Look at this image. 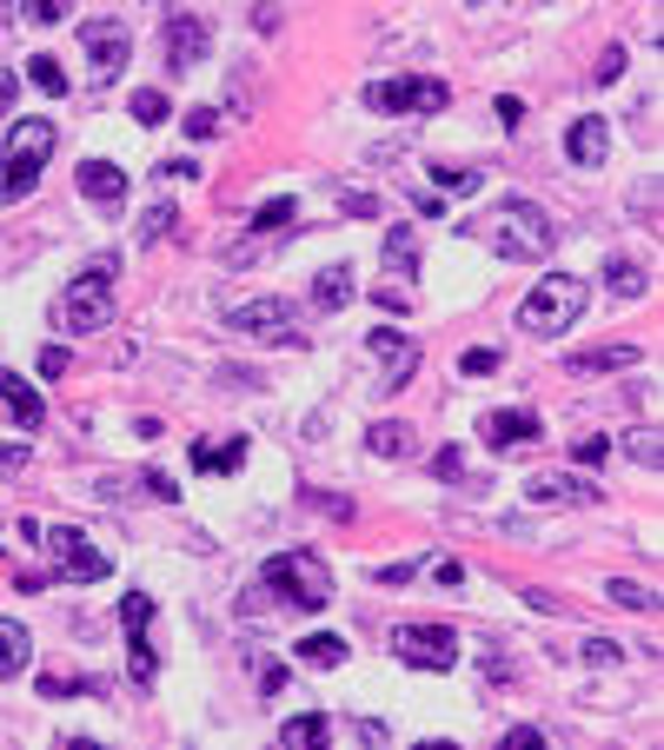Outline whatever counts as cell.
I'll list each match as a JSON object with an SVG mask.
<instances>
[{"label":"cell","mask_w":664,"mask_h":750,"mask_svg":"<svg viewBox=\"0 0 664 750\" xmlns=\"http://www.w3.org/2000/svg\"><path fill=\"white\" fill-rule=\"evenodd\" d=\"M40 698H106L100 678H73V671H40Z\"/></svg>","instance_id":"obj_24"},{"label":"cell","mask_w":664,"mask_h":750,"mask_svg":"<svg viewBox=\"0 0 664 750\" xmlns=\"http://www.w3.org/2000/svg\"><path fill=\"white\" fill-rule=\"evenodd\" d=\"M126 113H133V120H140V126H160V120H166V93H160V86H140V93H133V106H126Z\"/></svg>","instance_id":"obj_30"},{"label":"cell","mask_w":664,"mask_h":750,"mask_svg":"<svg viewBox=\"0 0 664 750\" xmlns=\"http://www.w3.org/2000/svg\"><path fill=\"white\" fill-rule=\"evenodd\" d=\"M13 472H27V445H0V479H13Z\"/></svg>","instance_id":"obj_50"},{"label":"cell","mask_w":664,"mask_h":750,"mask_svg":"<svg viewBox=\"0 0 664 750\" xmlns=\"http://www.w3.org/2000/svg\"><path fill=\"white\" fill-rule=\"evenodd\" d=\"M333 731H339V725H333L326 711H306V718H286V725H279V744L286 750H319V744H333Z\"/></svg>","instance_id":"obj_20"},{"label":"cell","mask_w":664,"mask_h":750,"mask_svg":"<svg viewBox=\"0 0 664 750\" xmlns=\"http://www.w3.org/2000/svg\"><path fill=\"white\" fill-rule=\"evenodd\" d=\"M20 20L27 27H53V20H67V0H20Z\"/></svg>","instance_id":"obj_35"},{"label":"cell","mask_w":664,"mask_h":750,"mask_svg":"<svg viewBox=\"0 0 664 750\" xmlns=\"http://www.w3.org/2000/svg\"><path fill=\"white\" fill-rule=\"evenodd\" d=\"M585 665H625V645L619 638H585Z\"/></svg>","instance_id":"obj_39"},{"label":"cell","mask_w":664,"mask_h":750,"mask_svg":"<svg viewBox=\"0 0 664 750\" xmlns=\"http://www.w3.org/2000/svg\"><path fill=\"white\" fill-rule=\"evenodd\" d=\"M27 665H33V638H27V625L0 618V678H20Z\"/></svg>","instance_id":"obj_22"},{"label":"cell","mask_w":664,"mask_h":750,"mask_svg":"<svg viewBox=\"0 0 664 750\" xmlns=\"http://www.w3.org/2000/svg\"><path fill=\"white\" fill-rule=\"evenodd\" d=\"M173 219H180L173 206H153V213L140 219V239H146V246H153V239H166V226H173Z\"/></svg>","instance_id":"obj_41"},{"label":"cell","mask_w":664,"mask_h":750,"mask_svg":"<svg viewBox=\"0 0 664 750\" xmlns=\"http://www.w3.org/2000/svg\"><path fill=\"white\" fill-rule=\"evenodd\" d=\"M67 366H73V352H67V346H40V372H47V379H60Z\"/></svg>","instance_id":"obj_44"},{"label":"cell","mask_w":664,"mask_h":750,"mask_svg":"<svg viewBox=\"0 0 664 750\" xmlns=\"http://www.w3.org/2000/svg\"><path fill=\"white\" fill-rule=\"evenodd\" d=\"M126 671H133V685H153V678H160V651L146 645V631H133V658H126Z\"/></svg>","instance_id":"obj_29"},{"label":"cell","mask_w":664,"mask_h":750,"mask_svg":"<svg viewBox=\"0 0 664 750\" xmlns=\"http://www.w3.org/2000/svg\"><path fill=\"white\" fill-rule=\"evenodd\" d=\"M140 485H146V492H153V499H160V505H173V499H180V485H173V479H166V472H146V479H140Z\"/></svg>","instance_id":"obj_46"},{"label":"cell","mask_w":664,"mask_h":750,"mask_svg":"<svg viewBox=\"0 0 664 750\" xmlns=\"http://www.w3.org/2000/svg\"><path fill=\"white\" fill-rule=\"evenodd\" d=\"M605 598H612V605H632V612H658V598H652L645 585H625V578H612Z\"/></svg>","instance_id":"obj_32"},{"label":"cell","mask_w":664,"mask_h":750,"mask_svg":"<svg viewBox=\"0 0 664 750\" xmlns=\"http://www.w3.org/2000/svg\"><path fill=\"white\" fill-rule=\"evenodd\" d=\"M545 744V731H532V725H519V731H505V750H539Z\"/></svg>","instance_id":"obj_47"},{"label":"cell","mask_w":664,"mask_h":750,"mask_svg":"<svg viewBox=\"0 0 664 750\" xmlns=\"http://www.w3.org/2000/svg\"><path fill=\"white\" fill-rule=\"evenodd\" d=\"M645 286H652L645 266H632V259H612V266H605V292H612V299H645Z\"/></svg>","instance_id":"obj_26"},{"label":"cell","mask_w":664,"mask_h":750,"mask_svg":"<svg viewBox=\"0 0 664 750\" xmlns=\"http://www.w3.org/2000/svg\"><path fill=\"white\" fill-rule=\"evenodd\" d=\"M632 206H639V219H645V226H658V173H645V179L632 186Z\"/></svg>","instance_id":"obj_34"},{"label":"cell","mask_w":664,"mask_h":750,"mask_svg":"<svg viewBox=\"0 0 664 750\" xmlns=\"http://www.w3.org/2000/svg\"><path fill=\"white\" fill-rule=\"evenodd\" d=\"M359 299V273L353 266H326L319 279H313V306L319 312H339V306H353Z\"/></svg>","instance_id":"obj_18"},{"label":"cell","mask_w":664,"mask_h":750,"mask_svg":"<svg viewBox=\"0 0 664 750\" xmlns=\"http://www.w3.org/2000/svg\"><path fill=\"white\" fill-rule=\"evenodd\" d=\"M479 372H499V352H492V346H472V352H459V379H479Z\"/></svg>","instance_id":"obj_37"},{"label":"cell","mask_w":664,"mask_h":750,"mask_svg":"<svg viewBox=\"0 0 664 750\" xmlns=\"http://www.w3.org/2000/svg\"><path fill=\"white\" fill-rule=\"evenodd\" d=\"M160 173H166V179H193L200 166H193V160H160Z\"/></svg>","instance_id":"obj_53"},{"label":"cell","mask_w":664,"mask_h":750,"mask_svg":"<svg viewBox=\"0 0 664 750\" xmlns=\"http://www.w3.org/2000/svg\"><path fill=\"white\" fill-rule=\"evenodd\" d=\"M432 472H439V479H459V472H466V452H459V445H446V452L432 459Z\"/></svg>","instance_id":"obj_45"},{"label":"cell","mask_w":664,"mask_h":750,"mask_svg":"<svg viewBox=\"0 0 664 750\" xmlns=\"http://www.w3.org/2000/svg\"><path fill=\"white\" fill-rule=\"evenodd\" d=\"M286 219H293V199H266V206L253 213V233H279Z\"/></svg>","instance_id":"obj_36"},{"label":"cell","mask_w":664,"mask_h":750,"mask_svg":"<svg viewBox=\"0 0 664 750\" xmlns=\"http://www.w3.org/2000/svg\"><path fill=\"white\" fill-rule=\"evenodd\" d=\"M605 153H612V120L605 113H579L572 133H565V160L572 166H605Z\"/></svg>","instance_id":"obj_14"},{"label":"cell","mask_w":664,"mask_h":750,"mask_svg":"<svg viewBox=\"0 0 664 750\" xmlns=\"http://www.w3.org/2000/svg\"><path fill=\"white\" fill-rule=\"evenodd\" d=\"M492 113H499V126H512V133L525 126V100H512V93H499V106H492Z\"/></svg>","instance_id":"obj_42"},{"label":"cell","mask_w":664,"mask_h":750,"mask_svg":"<svg viewBox=\"0 0 664 750\" xmlns=\"http://www.w3.org/2000/svg\"><path fill=\"white\" fill-rule=\"evenodd\" d=\"M86 273H93V279H113V273H120V259H113V253H100V259H86Z\"/></svg>","instance_id":"obj_54"},{"label":"cell","mask_w":664,"mask_h":750,"mask_svg":"<svg viewBox=\"0 0 664 750\" xmlns=\"http://www.w3.org/2000/svg\"><path fill=\"white\" fill-rule=\"evenodd\" d=\"M0 20H7V0H0Z\"/></svg>","instance_id":"obj_57"},{"label":"cell","mask_w":664,"mask_h":750,"mask_svg":"<svg viewBox=\"0 0 664 750\" xmlns=\"http://www.w3.org/2000/svg\"><path fill=\"white\" fill-rule=\"evenodd\" d=\"M432 179H439L446 193H479V186H486L479 166H432Z\"/></svg>","instance_id":"obj_31"},{"label":"cell","mask_w":664,"mask_h":750,"mask_svg":"<svg viewBox=\"0 0 664 750\" xmlns=\"http://www.w3.org/2000/svg\"><path fill=\"white\" fill-rule=\"evenodd\" d=\"M293 658L313 665V671H339V665H346V638H339V631H313V638L293 645Z\"/></svg>","instance_id":"obj_21"},{"label":"cell","mask_w":664,"mask_h":750,"mask_svg":"<svg viewBox=\"0 0 664 750\" xmlns=\"http://www.w3.org/2000/svg\"><path fill=\"white\" fill-rule=\"evenodd\" d=\"M585 306H592V292H585V279H579V273H545V279L525 292L519 326H525V332H539V339H552V332L579 326V319H585Z\"/></svg>","instance_id":"obj_3"},{"label":"cell","mask_w":664,"mask_h":750,"mask_svg":"<svg viewBox=\"0 0 664 750\" xmlns=\"http://www.w3.org/2000/svg\"><path fill=\"white\" fill-rule=\"evenodd\" d=\"M572 459H579V465H605V459H612V439H605V432H592V439H579V445H572Z\"/></svg>","instance_id":"obj_38"},{"label":"cell","mask_w":664,"mask_h":750,"mask_svg":"<svg viewBox=\"0 0 664 750\" xmlns=\"http://www.w3.org/2000/svg\"><path fill=\"white\" fill-rule=\"evenodd\" d=\"M293 306L286 299H246V306H233L226 312V332H239V339H266V346H306L299 332H293Z\"/></svg>","instance_id":"obj_10"},{"label":"cell","mask_w":664,"mask_h":750,"mask_svg":"<svg viewBox=\"0 0 664 750\" xmlns=\"http://www.w3.org/2000/svg\"><path fill=\"white\" fill-rule=\"evenodd\" d=\"M366 445H372L379 459H399V452L412 445V425H399V419H379V425L366 432Z\"/></svg>","instance_id":"obj_27"},{"label":"cell","mask_w":664,"mask_h":750,"mask_svg":"<svg viewBox=\"0 0 664 750\" xmlns=\"http://www.w3.org/2000/svg\"><path fill=\"white\" fill-rule=\"evenodd\" d=\"M446 80H432V73H399V80H372L366 86V106L372 113H412V120H426V113H446Z\"/></svg>","instance_id":"obj_6"},{"label":"cell","mask_w":664,"mask_h":750,"mask_svg":"<svg viewBox=\"0 0 664 750\" xmlns=\"http://www.w3.org/2000/svg\"><path fill=\"white\" fill-rule=\"evenodd\" d=\"M120 625H126V631H146V625H153V598H146V592H126V598H120Z\"/></svg>","instance_id":"obj_33"},{"label":"cell","mask_w":664,"mask_h":750,"mask_svg":"<svg viewBox=\"0 0 664 750\" xmlns=\"http://www.w3.org/2000/svg\"><path fill=\"white\" fill-rule=\"evenodd\" d=\"M639 366V346H592V352H572V372H625Z\"/></svg>","instance_id":"obj_23"},{"label":"cell","mask_w":664,"mask_h":750,"mask_svg":"<svg viewBox=\"0 0 664 750\" xmlns=\"http://www.w3.org/2000/svg\"><path fill=\"white\" fill-rule=\"evenodd\" d=\"M27 80H33L47 100H60V93H67V73H60V60H53V53H33V60H27Z\"/></svg>","instance_id":"obj_28"},{"label":"cell","mask_w":664,"mask_h":750,"mask_svg":"<svg viewBox=\"0 0 664 750\" xmlns=\"http://www.w3.org/2000/svg\"><path fill=\"white\" fill-rule=\"evenodd\" d=\"M80 199L120 213V206H126V173H120L113 160H86V166H80Z\"/></svg>","instance_id":"obj_15"},{"label":"cell","mask_w":664,"mask_h":750,"mask_svg":"<svg viewBox=\"0 0 664 750\" xmlns=\"http://www.w3.org/2000/svg\"><path fill=\"white\" fill-rule=\"evenodd\" d=\"M366 352L386 366V379H379L386 392H406V386H412V372H419V346H412L399 326H372V332H366Z\"/></svg>","instance_id":"obj_12"},{"label":"cell","mask_w":664,"mask_h":750,"mask_svg":"<svg viewBox=\"0 0 664 750\" xmlns=\"http://www.w3.org/2000/svg\"><path fill=\"white\" fill-rule=\"evenodd\" d=\"M259 685H266V698H279V691H286V671H279V665H266V671H259Z\"/></svg>","instance_id":"obj_55"},{"label":"cell","mask_w":664,"mask_h":750,"mask_svg":"<svg viewBox=\"0 0 664 750\" xmlns=\"http://www.w3.org/2000/svg\"><path fill=\"white\" fill-rule=\"evenodd\" d=\"M525 492H532V505H599V485L592 479H572V472H545Z\"/></svg>","instance_id":"obj_16"},{"label":"cell","mask_w":664,"mask_h":750,"mask_svg":"<svg viewBox=\"0 0 664 750\" xmlns=\"http://www.w3.org/2000/svg\"><path fill=\"white\" fill-rule=\"evenodd\" d=\"M47 160H53V120H47V113L13 120V133H7V146H0V206L27 199V193L40 186Z\"/></svg>","instance_id":"obj_2"},{"label":"cell","mask_w":664,"mask_h":750,"mask_svg":"<svg viewBox=\"0 0 664 750\" xmlns=\"http://www.w3.org/2000/svg\"><path fill=\"white\" fill-rule=\"evenodd\" d=\"M80 47H86V80H93V93H100V86H113V80L126 73L133 33H126L120 20H86V27H80Z\"/></svg>","instance_id":"obj_8"},{"label":"cell","mask_w":664,"mask_h":750,"mask_svg":"<svg viewBox=\"0 0 664 750\" xmlns=\"http://www.w3.org/2000/svg\"><path fill=\"white\" fill-rule=\"evenodd\" d=\"M432 578H439V585H466V565H459V558H432Z\"/></svg>","instance_id":"obj_49"},{"label":"cell","mask_w":664,"mask_h":750,"mask_svg":"<svg viewBox=\"0 0 664 750\" xmlns=\"http://www.w3.org/2000/svg\"><path fill=\"white\" fill-rule=\"evenodd\" d=\"M339 206H346V213H359V219H366V213H379V199H372V193H346Z\"/></svg>","instance_id":"obj_51"},{"label":"cell","mask_w":664,"mask_h":750,"mask_svg":"<svg viewBox=\"0 0 664 750\" xmlns=\"http://www.w3.org/2000/svg\"><path fill=\"white\" fill-rule=\"evenodd\" d=\"M632 459H639V465H658V432H639V439H632Z\"/></svg>","instance_id":"obj_48"},{"label":"cell","mask_w":664,"mask_h":750,"mask_svg":"<svg viewBox=\"0 0 664 750\" xmlns=\"http://www.w3.org/2000/svg\"><path fill=\"white\" fill-rule=\"evenodd\" d=\"M499 259H545L552 246H559V219L545 213V206H532V199H499L486 219H466Z\"/></svg>","instance_id":"obj_1"},{"label":"cell","mask_w":664,"mask_h":750,"mask_svg":"<svg viewBox=\"0 0 664 750\" xmlns=\"http://www.w3.org/2000/svg\"><path fill=\"white\" fill-rule=\"evenodd\" d=\"M392 651L412 671H452L459 665V631L452 625H399L392 631Z\"/></svg>","instance_id":"obj_9"},{"label":"cell","mask_w":664,"mask_h":750,"mask_svg":"<svg viewBox=\"0 0 664 750\" xmlns=\"http://www.w3.org/2000/svg\"><path fill=\"white\" fill-rule=\"evenodd\" d=\"M53 332H67V339H93V332H106L113 326V279H93V273H80L60 299H53Z\"/></svg>","instance_id":"obj_5"},{"label":"cell","mask_w":664,"mask_h":750,"mask_svg":"<svg viewBox=\"0 0 664 750\" xmlns=\"http://www.w3.org/2000/svg\"><path fill=\"white\" fill-rule=\"evenodd\" d=\"M386 273H419V233L412 226L386 233Z\"/></svg>","instance_id":"obj_25"},{"label":"cell","mask_w":664,"mask_h":750,"mask_svg":"<svg viewBox=\"0 0 664 750\" xmlns=\"http://www.w3.org/2000/svg\"><path fill=\"white\" fill-rule=\"evenodd\" d=\"M13 86H20V80H13V73H7V66H0V113H7V106H13Z\"/></svg>","instance_id":"obj_56"},{"label":"cell","mask_w":664,"mask_h":750,"mask_svg":"<svg viewBox=\"0 0 664 750\" xmlns=\"http://www.w3.org/2000/svg\"><path fill=\"white\" fill-rule=\"evenodd\" d=\"M259 585L279 592V598L299 605V612H326V605H333V572H326L319 552H279V558H266Z\"/></svg>","instance_id":"obj_4"},{"label":"cell","mask_w":664,"mask_h":750,"mask_svg":"<svg viewBox=\"0 0 664 750\" xmlns=\"http://www.w3.org/2000/svg\"><path fill=\"white\" fill-rule=\"evenodd\" d=\"M306 499H313L319 512H333V518H353V505H346V499H326V492H306Z\"/></svg>","instance_id":"obj_52"},{"label":"cell","mask_w":664,"mask_h":750,"mask_svg":"<svg viewBox=\"0 0 664 750\" xmlns=\"http://www.w3.org/2000/svg\"><path fill=\"white\" fill-rule=\"evenodd\" d=\"M40 545H47V558H53V578H73V585H100L113 565H106V552L86 538V532H73V525H53V532H40Z\"/></svg>","instance_id":"obj_7"},{"label":"cell","mask_w":664,"mask_h":750,"mask_svg":"<svg viewBox=\"0 0 664 750\" xmlns=\"http://www.w3.org/2000/svg\"><path fill=\"white\" fill-rule=\"evenodd\" d=\"M213 47V27L200 13H166V33H160V53H166V73H193Z\"/></svg>","instance_id":"obj_11"},{"label":"cell","mask_w":664,"mask_h":750,"mask_svg":"<svg viewBox=\"0 0 664 750\" xmlns=\"http://www.w3.org/2000/svg\"><path fill=\"white\" fill-rule=\"evenodd\" d=\"M619 73H625V47H605V53H599V66H592V80H599V86H612Z\"/></svg>","instance_id":"obj_40"},{"label":"cell","mask_w":664,"mask_h":750,"mask_svg":"<svg viewBox=\"0 0 664 750\" xmlns=\"http://www.w3.org/2000/svg\"><path fill=\"white\" fill-rule=\"evenodd\" d=\"M0 405L13 412V425H20V432H40V425H47V399H40L20 372H0Z\"/></svg>","instance_id":"obj_17"},{"label":"cell","mask_w":664,"mask_h":750,"mask_svg":"<svg viewBox=\"0 0 664 750\" xmlns=\"http://www.w3.org/2000/svg\"><path fill=\"white\" fill-rule=\"evenodd\" d=\"M186 133H193V140H213V133H219L213 106H193V113H186Z\"/></svg>","instance_id":"obj_43"},{"label":"cell","mask_w":664,"mask_h":750,"mask_svg":"<svg viewBox=\"0 0 664 750\" xmlns=\"http://www.w3.org/2000/svg\"><path fill=\"white\" fill-rule=\"evenodd\" d=\"M246 439H219V445H206V439H193V472H213V479H226V472H239L246 465Z\"/></svg>","instance_id":"obj_19"},{"label":"cell","mask_w":664,"mask_h":750,"mask_svg":"<svg viewBox=\"0 0 664 750\" xmlns=\"http://www.w3.org/2000/svg\"><path fill=\"white\" fill-rule=\"evenodd\" d=\"M479 439H486L492 452H512V445H539V439H545V425H539V412L505 405V412H486V419H479Z\"/></svg>","instance_id":"obj_13"}]
</instances>
